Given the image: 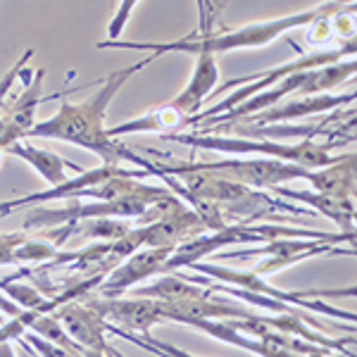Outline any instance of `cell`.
Wrapping results in <instances>:
<instances>
[{
    "label": "cell",
    "instance_id": "cell-1",
    "mask_svg": "<svg viewBox=\"0 0 357 357\" xmlns=\"http://www.w3.org/2000/svg\"><path fill=\"white\" fill-rule=\"evenodd\" d=\"M153 60H158L155 55L146 57V60L136 62L131 67L117 69L110 77L105 79L102 89L84 102H69L62 100L60 110L53 114L45 122H36L33 129L26 131L24 138H53V141H65L72 146L86 148V151L96 153L102 160V165H114L119 167L122 162L126 165H136L141 167V172H151L153 162L146 160L143 155H138L136 151H131L129 146L119 143L117 138L107 136V126H105V114L110 107L112 98L117 96V91L134 77L136 72L146 69Z\"/></svg>",
    "mask_w": 357,
    "mask_h": 357
},
{
    "label": "cell",
    "instance_id": "cell-2",
    "mask_svg": "<svg viewBox=\"0 0 357 357\" xmlns=\"http://www.w3.org/2000/svg\"><path fill=\"white\" fill-rule=\"evenodd\" d=\"M357 8L355 3H319L303 13H293L276 17V20L267 22H252L245 26L227 29V31H210V33H188L186 38L178 41H100L96 43V48L100 50H148L155 57L165 53H191L195 57L200 55H220V53H231V50L241 48H262V45L276 41L279 36L293 31L301 26H312L319 22H326L331 17L348 15Z\"/></svg>",
    "mask_w": 357,
    "mask_h": 357
},
{
    "label": "cell",
    "instance_id": "cell-3",
    "mask_svg": "<svg viewBox=\"0 0 357 357\" xmlns=\"http://www.w3.org/2000/svg\"><path fill=\"white\" fill-rule=\"evenodd\" d=\"M165 141L181 143V146L203 148V151L229 153V155H255V158H272L281 162H291L305 169H321L329 167L333 160L331 143L317 141H296V143H279V141H250V138L236 136H217V134H165Z\"/></svg>",
    "mask_w": 357,
    "mask_h": 357
},
{
    "label": "cell",
    "instance_id": "cell-4",
    "mask_svg": "<svg viewBox=\"0 0 357 357\" xmlns=\"http://www.w3.org/2000/svg\"><path fill=\"white\" fill-rule=\"evenodd\" d=\"M357 53V41L350 38L345 41L343 45L338 48H326V50H312V53H305L296 60L286 62L281 67H274V69H267V72H260V74H250V77H241V79H231V82L222 84L220 91H231L234 86H241V91H234L229 98H224L217 105H212L210 110H200L195 112L193 117H188L183 122V129H193L195 124L205 122V119H212V117H220V114L234 110L236 105L245 102L248 98L262 93V91L272 89L279 82H284L286 77L291 74H298V72H312V69H319V67H326V65H333V62H341V60H348V57H355ZM217 91V93H220Z\"/></svg>",
    "mask_w": 357,
    "mask_h": 357
},
{
    "label": "cell",
    "instance_id": "cell-5",
    "mask_svg": "<svg viewBox=\"0 0 357 357\" xmlns=\"http://www.w3.org/2000/svg\"><path fill=\"white\" fill-rule=\"evenodd\" d=\"M169 193L172 191L165 186L143 183V188H138L136 193H129L117 200H91L89 205L69 200V205L65 207H33L24 217V229H55L89 220H138L153 203L167 198Z\"/></svg>",
    "mask_w": 357,
    "mask_h": 357
},
{
    "label": "cell",
    "instance_id": "cell-6",
    "mask_svg": "<svg viewBox=\"0 0 357 357\" xmlns=\"http://www.w3.org/2000/svg\"><path fill=\"white\" fill-rule=\"evenodd\" d=\"M167 162L178 167V169L188 172H205V174H215L220 178L234 183H243L248 188H276L284 186L289 181H298V178H307L310 169L291 162H281V160L272 158H227V160H203V162H181V160L167 158Z\"/></svg>",
    "mask_w": 357,
    "mask_h": 357
},
{
    "label": "cell",
    "instance_id": "cell-7",
    "mask_svg": "<svg viewBox=\"0 0 357 357\" xmlns=\"http://www.w3.org/2000/svg\"><path fill=\"white\" fill-rule=\"evenodd\" d=\"M193 272L207 276L212 281H220V284L234 286V289L241 291H250L257 293V296L264 298H274L279 303L293 305L298 310H310V312L317 314H324V317H336V319H348L355 321L353 312H345V310H336L331 305H326L324 301H307V298H331V296H353L355 289H345V291H301V293H293V291H281L269 286L262 276L252 274V272H241V269H231V267H222V264H212V262H195L191 264Z\"/></svg>",
    "mask_w": 357,
    "mask_h": 357
},
{
    "label": "cell",
    "instance_id": "cell-8",
    "mask_svg": "<svg viewBox=\"0 0 357 357\" xmlns=\"http://www.w3.org/2000/svg\"><path fill=\"white\" fill-rule=\"evenodd\" d=\"M317 255H355L353 248L348 250H338L333 243H324V241H310V238H274L267 241L264 245L248 248V250H229L220 252L217 260H262L252 269V274L264 276L274 274L279 269H286L296 262L310 260Z\"/></svg>",
    "mask_w": 357,
    "mask_h": 357
},
{
    "label": "cell",
    "instance_id": "cell-9",
    "mask_svg": "<svg viewBox=\"0 0 357 357\" xmlns=\"http://www.w3.org/2000/svg\"><path fill=\"white\" fill-rule=\"evenodd\" d=\"M172 252H174V248H143V250H136L134 255H129L124 262H119L117 267L105 274L98 291L107 301L122 298L126 291L134 289L138 281L162 274V267Z\"/></svg>",
    "mask_w": 357,
    "mask_h": 357
},
{
    "label": "cell",
    "instance_id": "cell-10",
    "mask_svg": "<svg viewBox=\"0 0 357 357\" xmlns=\"http://www.w3.org/2000/svg\"><path fill=\"white\" fill-rule=\"evenodd\" d=\"M231 243H262V238L257 234H252L248 224H231V227L222 229V231H205L195 236V238L178 243L174 252L167 257L162 274H174L181 267H191L203 257H210L215 250H222L224 245Z\"/></svg>",
    "mask_w": 357,
    "mask_h": 357
},
{
    "label": "cell",
    "instance_id": "cell-11",
    "mask_svg": "<svg viewBox=\"0 0 357 357\" xmlns=\"http://www.w3.org/2000/svg\"><path fill=\"white\" fill-rule=\"evenodd\" d=\"M91 310H96L98 314L105 321L119 326V329L129 331V333H151L155 324L162 321V314H160V305L158 301H143V298H89Z\"/></svg>",
    "mask_w": 357,
    "mask_h": 357
},
{
    "label": "cell",
    "instance_id": "cell-12",
    "mask_svg": "<svg viewBox=\"0 0 357 357\" xmlns=\"http://www.w3.org/2000/svg\"><path fill=\"white\" fill-rule=\"evenodd\" d=\"M350 102H355V93H343V96L321 93V96H310V98H293V100L279 102V105L269 107V110H264V112H257V114H250V117L238 119V124H245V126L286 124V122H293V119L310 117V114L336 110V107L350 105Z\"/></svg>",
    "mask_w": 357,
    "mask_h": 357
},
{
    "label": "cell",
    "instance_id": "cell-13",
    "mask_svg": "<svg viewBox=\"0 0 357 357\" xmlns=\"http://www.w3.org/2000/svg\"><path fill=\"white\" fill-rule=\"evenodd\" d=\"M55 319L60 321V326L65 329V333L72 338L79 348L93 350V353L107 355V331L105 324L107 321L102 319L96 310H91L89 305L82 303H65L55 310Z\"/></svg>",
    "mask_w": 357,
    "mask_h": 357
},
{
    "label": "cell",
    "instance_id": "cell-14",
    "mask_svg": "<svg viewBox=\"0 0 357 357\" xmlns=\"http://www.w3.org/2000/svg\"><path fill=\"white\" fill-rule=\"evenodd\" d=\"M122 169L124 167L102 165V167H96V169H84L82 174H77L74 178H67V181H62L60 186H50V188H45V191L29 193V195H22V198H15V200H3V203H0V217L10 215V212L20 210V207L53 203V200H72L74 195H77V191L100 186V183H105L107 178L117 176Z\"/></svg>",
    "mask_w": 357,
    "mask_h": 357
},
{
    "label": "cell",
    "instance_id": "cell-15",
    "mask_svg": "<svg viewBox=\"0 0 357 357\" xmlns=\"http://www.w3.org/2000/svg\"><path fill=\"white\" fill-rule=\"evenodd\" d=\"M160 314L165 319L178 321L183 319H217V321H229V319H255L257 312H252L250 307L227 298H215V293L207 298H198V301H181V303H160Z\"/></svg>",
    "mask_w": 357,
    "mask_h": 357
},
{
    "label": "cell",
    "instance_id": "cell-16",
    "mask_svg": "<svg viewBox=\"0 0 357 357\" xmlns=\"http://www.w3.org/2000/svg\"><path fill=\"white\" fill-rule=\"evenodd\" d=\"M217 82H220V67H217L215 57L212 55L195 57L191 82H188L186 89H183L169 105L174 107L183 119L193 117L195 112H200V105L212 96V89L217 86Z\"/></svg>",
    "mask_w": 357,
    "mask_h": 357
},
{
    "label": "cell",
    "instance_id": "cell-17",
    "mask_svg": "<svg viewBox=\"0 0 357 357\" xmlns=\"http://www.w3.org/2000/svg\"><path fill=\"white\" fill-rule=\"evenodd\" d=\"M276 198L284 200H296V203L310 205L312 210L321 212L324 217H329L331 222H336L341 227V234H355V198H338V195H326L317 191H296L289 186H276L272 188Z\"/></svg>",
    "mask_w": 357,
    "mask_h": 357
},
{
    "label": "cell",
    "instance_id": "cell-18",
    "mask_svg": "<svg viewBox=\"0 0 357 357\" xmlns=\"http://www.w3.org/2000/svg\"><path fill=\"white\" fill-rule=\"evenodd\" d=\"M181 324L191 326V329H198L207 333L210 338L215 341H222V343H229L234 348H241L245 353H252L257 357H301V355H293L289 350L284 348H276L272 343H264L260 338H250L245 333L236 331L229 321H217V319H183Z\"/></svg>",
    "mask_w": 357,
    "mask_h": 357
},
{
    "label": "cell",
    "instance_id": "cell-19",
    "mask_svg": "<svg viewBox=\"0 0 357 357\" xmlns=\"http://www.w3.org/2000/svg\"><path fill=\"white\" fill-rule=\"evenodd\" d=\"M5 155H13V158L24 160V162L31 165L33 169H36L38 174L43 176V181H48L50 186H60L62 181H67V178H69L67 169L77 172V174H82V172H84L82 165L69 162V160L60 158V155L53 153V151H43V148L31 146L26 138H22V141L13 143V146L5 151Z\"/></svg>",
    "mask_w": 357,
    "mask_h": 357
},
{
    "label": "cell",
    "instance_id": "cell-20",
    "mask_svg": "<svg viewBox=\"0 0 357 357\" xmlns=\"http://www.w3.org/2000/svg\"><path fill=\"white\" fill-rule=\"evenodd\" d=\"M305 181L317 193L338 195V198H355V153L338 155L329 167L310 169Z\"/></svg>",
    "mask_w": 357,
    "mask_h": 357
},
{
    "label": "cell",
    "instance_id": "cell-21",
    "mask_svg": "<svg viewBox=\"0 0 357 357\" xmlns=\"http://www.w3.org/2000/svg\"><path fill=\"white\" fill-rule=\"evenodd\" d=\"M22 77H24V82H26L24 91H22V96L17 98L15 102H10V105L5 107L0 117L8 119V122L22 134V138H24L26 131L33 129V124H36L38 105H41L43 100H48V98L41 96V84L45 79V69H36L33 79H31V69H22Z\"/></svg>",
    "mask_w": 357,
    "mask_h": 357
},
{
    "label": "cell",
    "instance_id": "cell-22",
    "mask_svg": "<svg viewBox=\"0 0 357 357\" xmlns=\"http://www.w3.org/2000/svg\"><path fill=\"white\" fill-rule=\"evenodd\" d=\"M131 298H148V301L160 303H181V301H198V298H207L215 291L205 289V286L191 284L183 276L176 274H160L158 281L148 286H136L131 289Z\"/></svg>",
    "mask_w": 357,
    "mask_h": 357
},
{
    "label": "cell",
    "instance_id": "cell-23",
    "mask_svg": "<svg viewBox=\"0 0 357 357\" xmlns=\"http://www.w3.org/2000/svg\"><path fill=\"white\" fill-rule=\"evenodd\" d=\"M355 72H357V60H355V57H348V60H341V62H333V65L312 69V72H307L305 82L301 84L296 98L298 96L310 98V96L329 93V91H333L336 86H341L343 82L353 79Z\"/></svg>",
    "mask_w": 357,
    "mask_h": 357
},
{
    "label": "cell",
    "instance_id": "cell-24",
    "mask_svg": "<svg viewBox=\"0 0 357 357\" xmlns=\"http://www.w3.org/2000/svg\"><path fill=\"white\" fill-rule=\"evenodd\" d=\"M69 236H86V238H100V241H119L131 231V224L122 220H89V222H77L62 227Z\"/></svg>",
    "mask_w": 357,
    "mask_h": 357
},
{
    "label": "cell",
    "instance_id": "cell-25",
    "mask_svg": "<svg viewBox=\"0 0 357 357\" xmlns=\"http://www.w3.org/2000/svg\"><path fill=\"white\" fill-rule=\"evenodd\" d=\"M105 331L112 333V336L124 338V341H129V343H134L136 348H143V350H148V353L160 355V357H198V355L186 353V350L178 348V345H172V343L162 341V338H153L151 333H143V336H138V333H129V331L119 329V326L110 324V321L105 324Z\"/></svg>",
    "mask_w": 357,
    "mask_h": 357
},
{
    "label": "cell",
    "instance_id": "cell-26",
    "mask_svg": "<svg viewBox=\"0 0 357 357\" xmlns=\"http://www.w3.org/2000/svg\"><path fill=\"white\" fill-rule=\"evenodd\" d=\"M136 5H138L136 0H124V3H119L117 15H114V20L107 24V38H105V41H122L124 26H126V22H129V15L134 13Z\"/></svg>",
    "mask_w": 357,
    "mask_h": 357
},
{
    "label": "cell",
    "instance_id": "cell-27",
    "mask_svg": "<svg viewBox=\"0 0 357 357\" xmlns=\"http://www.w3.org/2000/svg\"><path fill=\"white\" fill-rule=\"evenodd\" d=\"M33 53H36V50H33V48L24 50V55H22L20 60L15 62V67L10 69V72L5 74L3 79H0V114H3V110H5V98H8V91L13 89L15 79H17V77H20V74H22V69H24L26 60H31V57H33Z\"/></svg>",
    "mask_w": 357,
    "mask_h": 357
},
{
    "label": "cell",
    "instance_id": "cell-28",
    "mask_svg": "<svg viewBox=\"0 0 357 357\" xmlns=\"http://www.w3.org/2000/svg\"><path fill=\"white\" fill-rule=\"evenodd\" d=\"M29 238L26 234H0V264H15V252L24 241Z\"/></svg>",
    "mask_w": 357,
    "mask_h": 357
},
{
    "label": "cell",
    "instance_id": "cell-29",
    "mask_svg": "<svg viewBox=\"0 0 357 357\" xmlns=\"http://www.w3.org/2000/svg\"><path fill=\"white\" fill-rule=\"evenodd\" d=\"M20 357H38L36 353H33L31 345L24 341V338H20Z\"/></svg>",
    "mask_w": 357,
    "mask_h": 357
},
{
    "label": "cell",
    "instance_id": "cell-30",
    "mask_svg": "<svg viewBox=\"0 0 357 357\" xmlns=\"http://www.w3.org/2000/svg\"><path fill=\"white\" fill-rule=\"evenodd\" d=\"M0 357H17L13 343H0Z\"/></svg>",
    "mask_w": 357,
    "mask_h": 357
},
{
    "label": "cell",
    "instance_id": "cell-31",
    "mask_svg": "<svg viewBox=\"0 0 357 357\" xmlns=\"http://www.w3.org/2000/svg\"><path fill=\"white\" fill-rule=\"evenodd\" d=\"M331 350H326V348H319V350H314V353H310V355H305V357H329Z\"/></svg>",
    "mask_w": 357,
    "mask_h": 357
},
{
    "label": "cell",
    "instance_id": "cell-32",
    "mask_svg": "<svg viewBox=\"0 0 357 357\" xmlns=\"http://www.w3.org/2000/svg\"><path fill=\"white\" fill-rule=\"evenodd\" d=\"M107 355H112V357H126L124 353H119V350H114L112 345H110V348H107Z\"/></svg>",
    "mask_w": 357,
    "mask_h": 357
}]
</instances>
